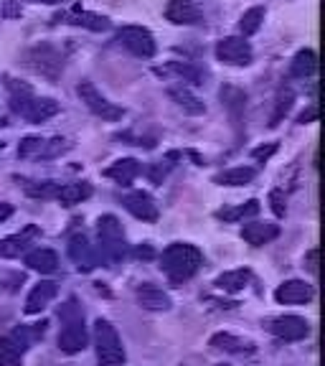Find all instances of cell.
Segmentation results:
<instances>
[{"label": "cell", "mask_w": 325, "mask_h": 366, "mask_svg": "<svg viewBox=\"0 0 325 366\" xmlns=\"http://www.w3.org/2000/svg\"><path fill=\"white\" fill-rule=\"evenodd\" d=\"M201 262H204L201 249L194 244H186V242H176V244L166 247V249H163V257H160V267H163V272H166L173 282L191 280V277L199 272Z\"/></svg>", "instance_id": "1"}, {"label": "cell", "mask_w": 325, "mask_h": 366, "mask_svg": "<svg viewBox=\"0 0 325 366\" xmlns=\"http://www.w3.org/2000/svg\"><path fill=\"white\" fill-rule=\"evenodd\" d=\"M94 343H97L99 366H120L122 361H125L122 341L109 320H102V318L97 320V326H94Z\"/></svg>", "instance_id": "2"}, {"label": "cell", "mask_w": 325, "mask_h": 366, "mask_svg": "<svg viewBox=\"0 0 325 366\" xmlns=\"http://www.w3.org/2000/svg\"><path fill=\"white\" fill-rule=\"evenodd\" d=\"M99 244H102L104 259H120L125 254V237H122V224L117 217L107 214L99 219Z\"/></svg>", "instance_id": "3"}, {"label": "cell", "mask_w": 325, "mask_h": 366, "mask_svg": "<svg viewBox=\"0 0 325 366\" xmlns=\"http://www.w3.org/2000/svg\"><path fill=\"white\" fill-rule=\"evenodd\" d=\"M76 92H79L81 102L89 107L91 114H97V117H102V120H107V122H114V120H120L122 117V107H117L114 102H109L102 92L91 84V81H81V84L76 86Z\"/></svg>", "instance_id": "4"}, {"label": "cell", "mask_w": 325, "mask_h": 366, "mask_svg": "<svg viewBox=\"0 0 325 366\" xmlns=\"http://www.w3.org/2000/svg\"><path fill=\"white\" fill-rule=\"evenodd\" d=\"M117 41L125 46L127 51L135 54L140 59H153L155 56V39L148 29L143 26H125L117 31Z\"/></svg>", "instance_id": "5"}, {"label": "cell", "mask_w": 325, "mask_h": 366, "mask_svg": "<svg viewBox=\"0 0 325 366\" xmlns=\"http://www.w3.org/2000/svg\"><path fill=\"white\" fill-rule=\"evenodd\" d=\"M216 59L226 66H246L251 61V46L241 36H226L216 44Z\"/></svg>", "instance_id": "6"}, {"label": "cell", "mask_w": 325, "mask_h": 366, "mask_svg": "<svg viewBox=\"0 0 325 366\" xmlns=\"http://www.w3.org/2000/svg\"><path fill=\"white\" fill-rule=\"evenodd\" d=\"M269 331L282 341H303L310 333V323L300 315H280L269 323Z\"/></svg>", "instance_id": "7"}, {"label": "cell", "mask_w": 325, "mask_h": 366, "mask_svg": "<svg viewBox=\"0 0 325 366\" xmlns=\"http://www.w3.org/2000/svg\"><path fill=\"white\" fill-rule=\"evenodd\" d=\"M86 328H84V318H76V320H66V326L64 331L59 333V349L64 354H79V351L86 349Z\"/></svg>", "instance_id": "8"}, {"label": "cell", "mask_w": 325, "mask_h": 366, "mask_svg": "<svg viewBox=\"0 0 325 366\" xmlns=\"http://www.w3.org/2000/svg\"><path fill=\"white\" fill-rule=\"evenodd\" d=\"M122 204L135 219H143V222H155L158 219V204L145 191H132V194H127L122 199Z\"/></svg>", "instance_id": "9"}, {"label": "cell", "mask_w": 325, "mask_h": 366, "mask_svg": "<svg viewBox=\"0 0 325 366\" xmlns=\"http://www.w3.org/2000/svg\"><path fill=\"white\" fill-rule=\"evenodd\" d=\"M69 257L74 259L81 272H89V269H94L99 262L97 252H94V247L89 244V239H86L84 234H76L69 239Z\"/></svg>", "instance_id": "10"}, {"label": "cell", "mask_w": 325, "mask_h": 366, "mask_svg": "<svg viewBox=\"0 0 325 366\" xmlns=\"http://www.w3.org/2000/svg\"><path fill=\"white\" fill-rule=\"evenodd\" d=\"M277 303L282 305H303L313 297V287L305 280H285L277 290H274Z\"/></svg>", "instance_id": "11"}, {"label": "cell", "mask_w": 325, "mask_h": 366, "mask_svg": "<svg viewBox=\"0 0 325 366\" xmlns=\"http://www.w3.org/2000/svg\"><path fill=\"white\" fill-rule=\"evenodd\" d=\"M280 237V227L277 224H269V222H249L244 224L241 229V239L251 247H262V244H269L272 239Z\"/></svg>", "instance_id": "12"}, {"label": "cell", "mask_w": 325, "mask_h": 366, "mask_svg": "<svg viewBox=\"0 0 325 366\" xmlns=\"http://www.w3.org/2000/svg\"><path fill=\"white\" fill-rule=\"evenodd\" d=\"M56 290H59L56 282H51V280L39 282V285H36L34 290L29 292V297H26V305H23L26 315H39L41 310L51 303L54 297H56Z\"/></svg>", "instance_id": "13"}, {"label": "cell", "mask_w": 325, "mask_h": 366, "mask_svg": "<svg viewBox=\"0 0 325 366\" xmlns=\"http://www.w3.org/2000/svg\"><path fill=\"white\" fill-rule=\"evenodd\" d=\"M166 18L176 26H194L201 21V11L191 0H171L166 6Z\"/></svg>", "instance_id": "14"}, {"label": "cell", "mask_w": 325, "mask_h": 366, "mask_svg": "<svg viewBox=\"0 0 325 366\" xmlns=\"http://www.w3.org/2000/svg\"><path fill=\"white\" fill-rule=\"evenodd\" d=\"M56 21L74 23V26H84V29H89V31L109 29V21L104 16H97V13H89V11H81V8H71V11H66V13H59Z\"/></svg>", "instance_id": "15"}, {"label": "cell", "mask_w": 325, "mask_h": 366, "mask_svg": "<svg viewBox=\"0 0 325 366\" xmlns=\"http://www.w3.org/2000/svg\"><path fill=\"white\" fill-rule=\"evenodd\" d=\"M137 303L143 305L145 310H168L171 308V297H168L166 290H160L158 285H145L137 287Z\"/></svg>", "instance_id": "16"}, {"label": "cell", "mask_w": 325, "mask_h": 366, "mask_svg": "<svg viewBox=\"0 0 325 366\" xmlns=\"http://www.w3.org/2000/svg\"><path fill=\"white\" fill-rule=\"evenodd\" d=\"M23 262L29 264L34 272H41V274H51L59 269V254L54 249H31L26 252V259Z\"/></svg>", "instance_id": "17"}, {"label": "cell", "mask_w": 325, "mask_h": 366, "mask_svg": "<svg viewBox=\"0 0 325 366\" xmlns=\"http://www.w3.org/2000/svg\"><path fill=\"white\" fill-rule=\"evenodd\" d=\"M104 176L112 178L114 183H120V186H130V183L140 176V163H137L135 158H120L104 171Z\"/></svg>", "instance_id": "18"}, {"label": "cell", "mask_w": 325, "mask_h": 366, "mask_svg": "<svg viewBox=\"0 0 325 366\" xmlns=\"http://www.w3.org/2000/svg\"><path fill=\"white\" fill-rule=\"evenodd\" d=\"M34 234H36V227H29L26 232H21V234L6 237V239L0 242V254H3V257H21L23 252L29 249Z\"/></svg>", "instance_id": "19"}, {"label": "cell", "mask_w": 325, "mask_h": 366, "mask_svg": "<svg viewBox=\"0 0 325 366\" xmlns=\"http://www.w3.org/2000/svg\"><path fill=\"white\" fill-rule=\"evenodd\" d=\"M91 196V186L89 183H64L56 191V201L61 206H74L81 204Z\"/></svg>", "instance_id": "20"}, {"label": "cell", "mask_w": 325, "mask_h": 366, "mask_svg": "<svg viewBox=\"0 0 325 366\" xmlns=\"http://www.w3.org/2000/svg\"><path fill=\"white\" fill-rule=\"evenodd\" d=\"M249 280H251L249 269H229V272L219 274L214 285H216L219 290H224V292H239V290H244V287L249 285Z\"/></svg>", "instance_id": "21"}, {"label": "cell", "mask_w": 325, "mask_h": 366, "mask_svg": "<svg viewBox=\"0 0 325 366\" xmlns=\"http://www.w3.org/2000/svg\"><path fill=\"white\" fill-rule=\"evenodd\" d=\"M318 69V56H315V51H310V49H303V51H297L295 59H292L290 64V74L295 76V79H305V76H310Z\"/></svg>", "instance_id": "22"}, {"label": "cell", "mask_w": 325, "mask_h": 366, "mask_svg": "<svg viewBox=\"0 0 325 366\" xmlns=\"http://www.w3.org/2000/svg\"><path fill=\"white\" fill-rule=\"evenodd\" d=\"M254 176H257V171H254V168L241 166V168H229V171L219 173L214 181H216L219 186H246V183L254 181Z\"/></svg>", "instance_id": "23"}, {"label": "cell", "mask_w": 325, "mask_h": 366, "mask_svg": "<svg viewBox=\"0 0 325 366\" xmlns=\"http://www.w3.org/2000/svg\"><path fill=\"white\" fill-rule=\"evenodd\" d=\"M257 214H259V201L251 199L241 206H234V209H221L216 217L221 219V222H241V219L257 217Z\"/></svg>", "instance_id": "24"}, {"label": "cell", "mask_w": 325, "mask_h": 366, "mask_svg": "<svg viewBox=\"0 0 325 366\" xmlns=\"http://www.w3.org/2000/svg\"><path fill=\"white\" fill-rule=\"evenodd\" d=\"M211 346L214 349L231 351V354H246V351H251V343L241 341V338L231 336V333H216V336L211 338Z\"/></svg>", "instance_id": "25"}, {"label": "cell", "mask_w": 325, "mask_h": 366, "mask_svg": "<svg viewBox=\"0 0 325 366\" xmlns=\"http://www.w3.org/2000/svg\"><path fill=\"white\" fill-rule=\"evenodd\" d=\"M23 349L11 336L0 338V366H21Z\"/></svg>", "instance_id": "26"}, {"label": "cell", "mask_w": 325, "mask_h": 366, "mask_svg": "<svg viewBox=\"0 0 325 366\" xmlns=\"http://www.w3.org/2000/svg\"><path fill=\"white\" fill-rule=\"evenodd\" d=\"M171 97L178 102V107L186 109L189 114H201V112H206L204 102H201L199 97H194V94H191L189 89H171Z\"/></svg>", "instance_id": "27"}, {"label": "cell", "mask_w": 325, "mask_h": 366, "mask_svg": "<svg viewBox=\"0 0 325 366\" xmlns=\"http://www.w3.org/2000/svg\"><path fill=\"white\" fill-rule=\"evenodd\" d=\"M262 21H264V8L262 6H254V8H249V11H244V16H241V21H239L241 34L244 36L257 34V31L262 29Z\"/></svg>", "instance_id": "28"}, {"label": "cell", "mask_w": 325, "mask_h": 366, "mask_svg": "<svg viewBox=\"0 0 325 366\" xmlns=\"http://www.w3.org/2000/svg\"><path fill=\"white\" fill-rule=\"evenodd\" d=\"M61 183L56 181H41V183H26V194L34 199H56V191Z\"/></svg>", "instance_id": "29"}, {"label": "cell", "mask_w": 325, "mask_h": 366, "mask_svg": "<svg viewBox=\"0 0 325 366\" xmlns=\"http://www.w3.org/2000/svg\"><path fill=\"white\" fill-rule=\"evenodd\" d=\"M44 143L46 140H41V137H23L21 148H18V155H21V158H34V155H39L41 158V153H44Z\"/></svg>", "instance_id": "30"}, {"label": "cell", "mask_w": 325, "mask_h": 366, "mask_svg": "<svg viewBox=\"0 0 325 366\" xmlns=\"http://www.w3.org/2000/svg\"><path fill=\"white\" fill-rule=\"evenodd\" d=\"M269 204H272V212H274V217H285V214H287L285 194H282V191H277V189H274L272 194H269Z\"/></svg>", "instance_id": "31"}, {"label": "cell", "mask_w": 325, "mask_h": 366, "mask_svg": "<svg viewBox=\"0 0 325 366\" xmlns=\"http://www.w3.org/2000/svg\"><path fill=\"white\" fill-rule=\"evenodd\" d=\"M59 318L66 323V320H76V318H81V310H79V305H76V300H69L66 305H61L59 308Z\"/></svg>", "instance_id": "32"}, {"label": "cell", "mask_w": 325, "mask_h": 366, "mask_svg": "<svg viewBox=\"0 0 325 366\" xmlns=\"http://www.w3.org/2000/svg\"><path fill=\"white\" fill-rule=\"evenodd\" d=\"M290 104H292V92H287L285 97H280V104H277V112L272 114V122H269V125H277V122H280L282 114H287V109H290Z\"/></svg>", "instance_id": "33"}, {"label": "cell", "mask_w": 325, "mask_h": 366, "mask_svg": "<svg viewBox=\"0 0 325 366\" xmlns=\"http://www.w3.org/2000/svg\"><path fill=\"white\" fill-rule=\"evenodd\" d=\"M308 269L313 274H318V249H310L308 252Z\"/></svg>", "instance_id": "34"}, {"label": "cell", "mask_w": 325, "mask_h": 366, "mask_svg": "<svg viewBox=\"0 0 325 366\" xmlns=\"http://www.w3.org/2000/svg\"><path fill=\"white\" fill-rule=\"evenodd\" d=\"M274 150H277V145H269V148H257V150H254V158H257V160H267L269 155L274 153Z\"/></svg>", "instance_id": "35"}, {"label": "cell", "mask_w": 325, "mask_h": 366, "mask_svg": "<svg viewBox=\"0 0 325 366\" xmlns=\"http://www.w3.org/2000/svg\"><path fill=\"white\" fill-rule=\"evenodd\" d=\"M11 214H13V206L11 204H0V222H6Z\"/></svg>", "instance_id": "36"}, {"label": "cell", "mask_w": 325, "mask_h": 366, "mask_svg": "<svg viewBox=\"0 0 325 366\" xmlns=\"http://www.w3.org/2000/svg\"><path fill=\"white\" fill-rule=\"evenodd\" d=\"M313 117H318V107H313L310 112H303V114H300V122H308V120H313Z\"/></svg>", "instance_id": "37"}, {"label": "cell", "mask_w": 325, "mask_h": 366, "mask_svg": "<svg viewBox=\"0 0 325 366\" xmlns=\"http://www.w3.org/2000/svg\"><path fill=\"white\" fill-rule=\"evenodd\" d=\"M39 3H61V0H39Z\"/></svg>", "instance_id": "38"}]
</instances>
